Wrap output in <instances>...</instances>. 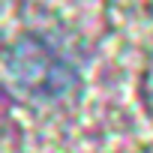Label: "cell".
Instances as JSON below:
<instances>
[{
	"mask_svg": "<svg viewBox=\"0 0 153 153\" xmlns=\"http://www.w3.org/2000/svg\"><path fill=\"white\" fill-rule=\"evenodd\" d=\"M18 51H21V54H12V57H9V66H12V72H15V78H18L21 84H27L30 90L60 93V90L69 84V78H72L69 66H66L60 57H54L45 42H39V39H27V42H24V39H21V42H18Z\"/></svg>",
	"mask_w": 153,
	"mask_h": 153,
	"instance_id": "6da1fadb",
	"label": "cell"
}]
</instances>
